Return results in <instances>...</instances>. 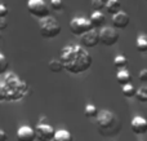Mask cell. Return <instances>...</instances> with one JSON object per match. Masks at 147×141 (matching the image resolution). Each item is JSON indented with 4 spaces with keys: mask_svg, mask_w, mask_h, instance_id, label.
<instances>
[{
    "mask_svg": "<svg viewBox=\"0 0 147 141\" xmlns=\"http://www.w3.org/2000/svg\"><path fill=\"white\" fill-rule=\"evenodd\" d=\"M129 22H130V17L124 10L112 16V26H114V28H125L129 25Z\"/></svg>",
    "mask_w": 147,
    "mask_h": 141,
    "instance_id": "obj_11",
    "label": "cell"
},
{
    "mask_svg": "<svg viewBox=\"0 0 147 141\" xmlns=\"http://www.w3.org/2000/svg\"><path fill=\"white\" fill-rule=\"evenodd\" d=\"M114 66L117 69V71H119V70H125V67L128 66L127 57L123 56V54H119V56H116L114 58Z\"/></svg>",
    "mask_w": 147,
    "mask_h": 141,
    "instance_id": "obj_18",
    "label": "cell"
},
{
    "mask_svg": "<svg viewBox=\"0 0 147 141\" xmlns=\"http://www.w3.org/2000/svg\"><path fill=\"white\" fill-rule=\"evenodd\" d=\"M138 79H140V82H142V83L147 82V69H142V70H141L140 74H138Z\"/></svg>",
    "mask_w": 147,
    "mask_h": 141,
    "instance_id": "obj_27",
    "label": "cell"
},
{
    "mask_svg": "<svg viewBox=\"0 0 147 141\" xmlns=\"http://www.w3.org/2000/svg\"><path fill=\"white\" fill-rule=\"evenodd\" d=\"M80 43H81V47H84V48H94V47H97L101 43V40H99V31L93 28L89 33L84 34L83 36H80Z\"/></svg>",
    "mask_w": 147,
    "mask_h": 141,
    "instance_id": "obj_9",
    "label": "cell"
},
{
    "mask_svg": "<svg viewBox=\"0 0 147 141\" xmlns=\"http://www.w3.org/2000/svg\"><path fill=\"white\" fill-rule=\"evenodd\" d=\"M136 48H137L138 52H141V53H145L147 52V36L146 35H140L137 38V40H136Z\"/></svg>",
    "mask_w": 147,
    "mask_h": 141,
    "instance_id": "obj_17",
    "label": "cell"
},
{
    "mask_svg": "<svg viewBox=\"0 0 147 141\" xmlns=\"http://www.w3.org/2000/svg\"><path fill=\"white\" fill-rule=\"evenodd\" d=\"M130 128L136 135H145L147 132V119L143 117H134L130 122Z\"/></svg>",
    "mask_w": 147,
    "mask_h": 141,
    "instance_id": "obj_10",
    "label": "cell"
},
{
    "mask_svg": "<svg viewBox=\"0 0 147 141\" xmlns=\"http://www.w3.org/2000/svg\"><path fill=\"white\" fill-rule=\"evenodd\" d=\"M48 67L52 73H56V74L57 73H61L62 70H65L63 65H62V62L59 61V60H52V61L48 64Z\"/></svg>",
    "mask_w": 147,
    "mask_h": 141,
    "instance_id": "obj_21",
    "label": "cell"
},
{
    "mask_svg": "<svg viewBox=\"0 0 147 141\" xmlns=\"http://www.w3.org/2000/svg\"><path fill=\"white\" fill-rule=\"evenodd\" d=\"M62 27L59 22L53 17H48L45 20L41 21L40 26H39V33L43 38L45 39H54L61 34Z\"/></svg>",
    "mask_w": 147,
    "mask_h": 141,
    "instance_id": "obj_4",
    "label": "cell"
},
{
    "mask_svg": "<svg viewBox=\"0 0 147 141\" xmlns=\"http://www.w3.org/2000/svg\"><path fill=\"white\" fill-rule=\"evenodd\" d=\"M59 61L70 74H81L90 69L93 58L81 45H66L62 48Z\"/></svg>",
    "mask_w": 147,
    "mask_h": 141,
    "instance_id": "obj_1",
    "label": "cell"
},
{
    "mask_svg": "<svg viewBox=\"0 0 147 141\" xmlns=\"http://www.w3.org/2000/svg\"><path fill=\"white\" fill-rule=\"evenodd\" d=\"M49 5L53 10H61L63 8V1L62 0H51Z\"/></svg>",
    "mask_w": 147,
    "mask_h": 141,
    "instance_id": "obj_25",
    "label": "cell"
},
{
    "mask_svg": "<svg viewBox=\"0 0 147 141\" xmlns=\"http://www.w3.org/2000/svg\"><path fill=\"white\" fill-rule=\"evenodd\" d=\"M84 114H85V117H86V118H89V119H92V118H96L97 119V117H98V114H99V110L94 105L88 104V105L85 106Z\"/></svg>",
    "mask_w": 147,
    "mask_h": 141,
    "instance_id": "obj_19",
    "label": "cell"
},
{
    "mask_svg": "<svg viewBox=\"0 0 147 141\" xmlns=\"http://www.w3.org/2000/svg\"><path fill=\"white\" fill-rule=\"evenodd\" d=\"M8 27V23H7V20L5 18H0V31L5 30Z\"/></svg>",
    "mask_w": 147,
    "mask_h": 141,
    "instance_id": "obj_28",
    "label": "cell"
},
{
    "mask_svg": "<svg viewBox=\"0 0 147 141\" xmlns=\"http://www.w3.org/2000/svg\"><path fill=\"white\" fill-rule=\"evenodd\" d=\"M99 40H101V44H103L106 47L115 45L119 40V34H117L116 28L102 27L101 31H99Z\"/></svg>",
    "mask_w": 147,
    "mask_h": 141,
    "instance_id": "obj_7",
    "label": "cell"
},
{
    "mask_svg": "<svg viewBox=\"0 0 147 141\" xmlns=\"http://www.w3.org/2000/svg\"><path fill=\"white\" fill-rule=\"evenodd\" d=\"M107 13L115 16L116 13L121 12V3L120 0H106V7H105Z\"/></svg>",
    "mask_w": 147,
    "mask_h": 141,
    "instance_id": "obj_15",
    "label": "cell"
},
{
    "mask_svg": "<svg viewBox=\"0 0 147 141\" xmlns=\"http://www.w3.org/2000/svg\"><path fill=\"white\" fill-rule=\"evenodd\" d=\"M38 141H53L56 132L54 128L48 123H39L35 129Z\"/></svg>",
    "mask_w": 147,
    "mask_h": 141,
    "instance_id": "obj_8",
    "label": "cell"
},
{
    "mask_svg": "<svg viewBox=\"0 0 147 141\" xmlns=\"http://www.w3.org/2000/svg\"><path fill=\"white\" fill-rule=\"evenodd\" d=\"M136 97L140 102H147V85H142L138 88Z\"/></svg>",
    "mask_w": 147,
    "mask_h": 141,
    "instance_id": "obj_22",
    "label": "cell"
},
{
    "mask_svg": "<svg viewBox=\"0 0 147 141\" xmlns=\"http://www.w3.org/2000/svg\"><path fill=\"white\" fill-rule=\"evenodd\" d=\"M53 141H74V137L66 129H59V131L56 132V136H54Z\"/></svg>",
    "mask_w": 147,
    "mask_h": 141,
    "instance_id": "obj_16",
    "label": "cell"
},
{
    "mask_svg": "<svg viewBox=\"0 0 147 141\" xmlns=\"http://www.w3.org/2000/svg\"><path fill=\"white\" fill-rule=\"evenodd\" d=\"M97 131L103 137H115L121 132V119L110 110H101L96 119Z\"/></svg>",
    "mask_w": 147,
    "mask_h": 141,
    "instance_id": "obj_3",
    "label": "cell"
},
{
    "mask_svg": "<svg viewBox=\"0 0 147 141\" xmlns=\"http://www.w3.org/2000/svg\"><path fill=\"white\" fill-rule=\"evenodd\" d=\"M90 22L93 25V28L98 30V28H102V26L106 22V17L102 12H94L93 14L90 16Z\"/></svg>",
    "mask_w": 147,
    "mask_h": 141,
    "instance_id": "obj_13",
    "label": "cell"
},
{
    "mask_svg": "<svg viewBox=\"0 0 147 141\" xmlns=\"http://www.w3.org/2000/svg\"><path fill=\"white\" fill-rule=\"evenodd\" d=\"M116 80L117 83H119L120 85H128L132 83V75H130V73L128 71L127 69L125 70H119V71L116 73Z\"/></svg>",
    "mask_w": 147,
    "mask_h": 141,
    "instance_id": "obj_14",
    "label": "cell"
},
{
    "mask_svg": "<svg viewBox=\"0 0 147 141\" xmlns=\"http://www.w3.org/2000/svg\"><path fill=\"white\" fill-rule=\"evenodd\" d=\"M8 69H9V62H8L7 57L4 54L0 53V75L7 74Z\"/></svg>",
    "mask_w": 147,
    "mask_h": 141,
    "instance_id": "obj_23",
    "label": "cell"
},
{
    "mask_svg": "<svg viewBox=\"0 0 147 141\" xmlns=\"http://www.w3.org/2000/svg\"><path fill=\"white\" fill-rule=\"evenodd\" d=\"M17 139L18 141H35L36 132L30 126H22L17 131Z\"/></svg>",
    "mask_w": 147,
    "mask_h": 141,
    "instance_id": "obj_12",
    "label": "cell"
},
{
    "mask_svg": "<svg viewBox=\"0 0 147 141\" xmlns=\"http://www.w3.org/2000/svg\"><path fill=\"white\" fill-rule=\"evenodd\" d=\"M90 7L94 9V12H102V9L106 7V1L105 0H90Z\"/></svg>",
    "mask_w": 147,
    "mask_h": 141,
    "instance_id": "obj_24",
    "label": "cell"
},
{
    "mask_svg": "<svg viewBox=\"0 0 147 141\" xmlns=\"http://www.w3.org/2000/svg\"><path fill=\"white\" fill-rule=\"evenodd\" d=\"M70 30L74 35L83 36L84 34L93 30V25H92L90 20L85 17H75L70 21Z\"/></svg>",
    "mask_w": 147,
    "mask_h": 141,
    "instance_id": "obj_6",
    "label": "cell"
},
{
    "mask_svg": "<svg viewBox=\"0 0 147 141\" xmlns=\"http://www.w3.org/2000/svg\"><path fill=\"white\" fill-rule=\"evenodd\" d=\"M8 13H9V9L4 4H0V18H7Z\"/></svg>",
    "mask_w": 147,
    "mask_h": 141,
    "instance_id": "obj_26",
    "label": "cell"
},
{
    "mask_svg": "<svg viewBox=\"0 0 147 141\" xmlns=\"http://www.w3.org/2000/svg\"><path fill=\"white\" fill-rule=\"evenodd\" d=\"M27 9L30 12V14L39 20H45V18L51 17V10L49 7L47 5V3L44 0H28L27 1Z\"/></svg>",
    "mask_w": 147,
    "mask_h": 141,
    "instance_id": "obj_5",
    "label": "cell"
},
{
    "mask_svg": "<svg viewBox=\"0 0 147 141\" xmlns=\"http://www.w3.org/2000/svg\"><path fill=\"white\" fill-rule=\"evenodd\" d=\"M145 1H146V3H147V0H145Z\"/></svg>",
    "mask_w": 147,
    "mask_h": 141,
    "instance_id": "obj_30",
    "label": "cell"
},
{
    "mask_svg": "<svg viewBox=\"0 0 147 141\" xmlns=\"http://www.w3.org/2000/svg\"><path fill=\"white\" fill-rule=\"evenodd\" d=\"M8 140V135L5 131H3V129H0V141H7Z\"/></svg>",
    "mask_w": 147,
    "mask_h": 141,
    "instance_id": "obj_29",
    "label": "cell"
},
{
    "mask_svg": "<svg viewBox=\"0 0 147 141\" xmlns=\"http://www.w3.org/2000/svg\"><path fill=\"white\" fill-rule=\"evenodd\" d=\"M28 85L16 74H8L0 80V102L1 101H18L26 96Z\"/></svg>",
    "mask_w": 147,
    "mask_h": 141,
    "instance_id": "obj_2",
    "label": "cell"
},
{
    "mask_svg": "<svg viewBox=\"0 0 147 141\" xmlns=\"http://www.w3.org/2000/svg\"><path fill=\"white\" fill-rule=\"evenodd\" d=\"M121 92L127 98L136 97V95H137V89H136V87L132 84V83L128 84V85H124V87L121 88Z\"/></svg>",
    "mask_w": 147,
    "mask_h": 141,
    "instance_id": "obj_20",
    "label": "cell"
}]
</instances>
